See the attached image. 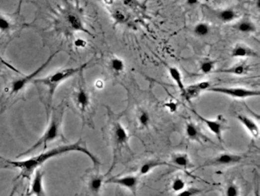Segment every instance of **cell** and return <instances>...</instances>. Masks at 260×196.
Instances as JSON below:
<instances>
[{
	"label": "cell",
	"instance_id": "37",
	"mask_svg": "<svg viewBox=\"0 0 260 196\" xmlns=\"http://www.w3.org/2000/svg\"><path fill=\"white\" fill-rule=\"evenodd\" d=\"M95 86H96V88H103V86H104L103 81H101V80H98V81H96V84H95Z\"/></svg>",
	"mask_w": 260,
	"mask_h": 196
},
{
	"label": "cell",
	"instance_id": "36",
	"mask_svg": "<svg viewBox=\"0 0 260 196\" xmlns=\"http://www.w3.org/2000/svg\"><path fill=\"white\" fill-rule=\"evenodd\" d=\"M123 2L127 6L132 7V5L136 3V1L135 0H123Z\"/></svg>",
	"mask_w": 260,
	"mask_h": 196
},
{
	"label": "cell",
	"instance_id": "4",
	"mask_svg": "<svg viewBox=\"0 0 260 196\" xmlns=\"http://www.w3.org/2000/svg\"><path fill=\"white\" fill-rule=\"evenodd\" d=\"M98 167H93L86 171L85 175L82 177V190L74 196H101L105 176L99 173Z\"/></svg>",
	"mask_w": 260,
	"mask_h": 196
},
{
	"label": "cell",
	"instance_id": "18",
	"mask_svg": "<svg viewBox=\"0 0 260 196\" xmlns=\"http://www.w3.org/2000/svg\"><path fill=\"white\" fill-rule=\"evenodd\" d=\"M168 72L171 76V79L176 84L177 88L181 91V94L185 90V86L184 84L183 78H182V72L180 71L177 67L171 66L169 67Z\"/></svg>",
	"mask_w": 260,
	"mask_h": 196
},
{
	"label": "cell",
	"instance_id": "17",
	"mask_svg": "<svg viewBox=\"0 0 260 196\" xmlns=\"http://www.w3.org/2000/svg\"><path fill=\"white\" fill-rule=\"evenodd\" d=\"M67 21L68 25H69V26L71 27V29L74 30V31H82V32H84V33L91 35L89 31H88V30L85 28V26H84L82 19H81L77 14H68L67 16Z\"/></svg>",
	"mask_w": 260,
	"mask_h": 196
},
{
	"label": "cell",
	"instance_id": "20",
	"mask_svg": "<svg viewBox=\"0 0 260 196\" xmlns=\"http://www.w3.org/2000/svg\"><path fill=\"white\" fill-rule=\"evenodd\" d=\"M171 163L178 168L187 169L191 167V161L187 154H175L171 157Z\"/></svg>",
	"mask_w": 260,
	"mask_h": 196
},
{
	"label": "cell",
	"instance_id": "3",
	"mask_svg": "<svg viewBox=\"0 0 260 196\" xmlns=\"http://www.w3.org/2000/svg\"><path fill=\"white\" fill-rule=\"evenodd\" d=\"M87 64H83L81 66L77 68H67L59 70L53 73L52 74L47 76L45 78H39V79L34 80V83L40 85L44 86L47 89V109L49 110L52 103L53 96L58 86L61 83L64 82L67 80L71 78L73 76L81 72L87 67Z\"/></svg>",
	"mask_w": 260,
	"mask_h": 196
},
{
	"label": "cell",
	"instance_id": "39",
	"mask_svg": "<svg viewBox=\"0 0 260 196\" xmlns=\"http://www.w3.org/2000/svg\"><path fill=\"white\" fill-rule=\"evenodd\" d=\"M104 2L107 4V5H111L114 3V0H104Z\"/></svg>",
	"mask_w": 260,
	"mask_h": 196
},
{
	"label": "cell",
	"instance_id": "33",
	"mask_svg": "<svg viewBox=\"0 0 260 196\" xmlns=\"http://www.w3.org/2000/svg\"><path fill=\"white\" fill-rule=\"evenodd\" d=\"M164 107H166L169 112L173 114V113H175L178 111V104L176 101L171 100V101H167L164 104Z\"/></svg>",
	"mask_w": 260,
	"mask_h": 196
},
{
	"label": "cell",
	"instance_id": "21",
	"mask_svg": "<svg viewBox=\"0 0 260 196\" xmlns=\"http://www.w3.org/2000/svg\"><path fill=\"white\" fill-rule=\"evenodd\" d=\"M185 135L188 139L191 140H200L203 136L201 131L193 123L189 122L185 127Z\"/></svg>",
	"mask_w": 260,
	"mask_h": 196
},
{
	"label": "cell",
	"instance_id": "32",
	"mask_svg": "<svg viewBox=\"0 0 260 196\" xmlns=\"http://www.w3.org/2000/svg\"><path fill=\"white\" fill-rule=\"evenodd\" d=\"M201 192V190H199V189L188 188V187H186L182 191L177 193V196H197Z\"/></svg>",
	"mask_w": 260,
	"mask_h": 196
},
{
	"label": "cell",
	"instance_id": "16",
	"mask_svg": "<svg viewBox=\"0 0 260 196\" xmlns=\"http://www.w3.org/2000/svg\"><path fill=\"white\" fill-rule=\"evenodd\" d=\"M250 66L246 63H240L228 68H221L217 70L215 73L219 74H231L235 76H244L248 74L250 71Z\"/></svg>",
	"mask_w": 260,
	"mask_h": 196
},
{
	"label": "cell",
	"instance_id": "2",
	"mask_svg": "<svg viewBox=\"0 0 260 196\" xmlns=\"http://www.w3.org/2000/svg\"><path fill=\"white\" fill-rule=\"evenodd\" d=\"M64 114V106H60L58 108H56L51 114L48 127L42 136L40 137L39 140L26 151L18 155L17 158H21V157L29 155V154H31V153L38 150L41 147H43L44 150H45L48 144L55 142L57 140H63V142H67V139L63 134L62 125Z\"/></svg>",
	"mask_w": 260,
	"mask_h": 196
},
{
	"label": "cell",
	"instance_id": "35",
	"mask_svg": "<svg viewBox=\"0 0 260 196\" xmlns=\"http://www.w3.org/2000/svg\"><path fill=\"white\" fill-rule=\"evenodd\" d=\"M185 2L188 6L192 7L198 5L200 2V0H185Z\"/></svg>",
	"mask_w": 260,
	"mask_h": 196
},
{
	"label": "cell",
	"instance_id": "15",
	"mask_svg": "<svg viewBox=\"0 0 260 196\" xmlns=\"http://www.w3.org/2000/svg\"><path fill=\"white\" fill-rule=\"evenodd\" d=\"M237 118L254 139L259 138V137H260V127L255 121L247 117V116L244 115V114H238L237 116Z\"/></svg>",
	"mask_w": 260,
	"mask_h": 196
},
{
	"label": "cell",
	"instance_id": "41",
	"mask_svg": "<svg viewBox=\"0 0 260 196\" xmlns=\"http://www.w3.org/2000/svg\"><path fill=\"white\" fill-rule=\"evenodd\" d=\"M3 64H6V63L4 62V61H2L1 58H0V68H2V66L3 65Z\"/></svg>",
	"mask_w": 260,
	"mask_h": 196
},
{
	"label": "cell",
	"instance_id": "29",
	"mask_svg": "<svg viewBox=\"0 0 260 196\" xmlns=\"http://www.w3.org/2000/svg\"><path fill=\"white\" fill-rule=\"evenodd\" d=\"M112 18L115 20V22L118 24L126 23L128 21V16L121 9L115 10L112 13Z\"/></svg>",
	"mask_w": 260,
	"mask_h": 196
},
{
	"label": "cell",
	"instance_id": "44",
	"mask_svg": "<svg viewBox=\"0 0 260 196\" xmlns=\"http://www.w3.org/2000/svg\"></svg>",
	"mask_w": 260,
	"mask_h": 196
},
{
	"label": "cell",
	"instance_id": "25",
	"mask_svg": "<svg viewBox=\"0 0 260 196\" xmlns=\"http://www.w3.org/2000/svg\"><path fill=\"white\" fill-rule=\"evenodd\" d=\"M211 32V27L206 22H199L194 26L193 33L200 38L208 36Z\"/></svg>",
	"mask_w": 260,
	"mask_h": 196
},
{
	"label": "cell",
	"instance_id": "1",
	"mask_svg": "<svg viewBox=\"0 0 260 196\" xmlns=\"http://www.w3.org/2000/svg\"><path fill=\"white\" fill-rule=\"evenodd\" d=\"M71 152H80L85 154L92 160L94 167H99V160L88 150L87 144L82 139H80L78 141L74 144L58 146L25 160H17V161L6 160V163L8 167L17 169L19 172L18 177L15 180H30L36 170H38L41 166L44 165L47 162L59 156L69 154Z\"/></svg>",
	"mask_w": 260,
	"mask_h": 196
},
{
	"label": "cell",
	"instance_id": "28",
	"mask_svg": "<svg viewBox=\"0 0 260 196\" xmlns=\"http://www.w3.org/2000/svg\"><path fill=\"white\" fill-rule=\"evenodd\" d=\"M138 122L140 127L146 128L151 124V116L145 110H141L138 114Z\"/></svg>",
	"mask_w": 260,
	"mask_h": 196
},
{
	"label": "cell",
	"instance_id": "23",
	"mask_svg": "<svg viewBox=\"0 0 260 196\" xmlns=\"http://www.w3.org/2000/svg\"><path fill=\"white\" fill-rule=\"evenodd\" d=\"M109 68L113 73L121 74L125 70V63L118 57H112L109 61Z\"/></svg>",
	"mask_w": 260,
	"mask_h": 196
},
{
	"label": "cell",
	"instance_id": "10",
	"mask_svg": "<svg viewBox=\"0 0 260 196\" xmlns=\"http://www.w3.org/2000/svg\"><path fill=\"white\" fill-rule=\"evenodd\" d=\"M243 160V157L237 154L223 153L219 154L212 160L206 162L202 167H223V166H230L239 163Z\"/></svg>",
	"mask_w": 260,
	"mask_h": 196
},
{
	"label": "cell",
	"instance_id": "5",
	"mask_svg": "<svg viewBox=\"0 0 260 196\" xmlns=\"http://www.w3.org/2000/svg\"><path fill=\"white\" fill-rule=\"evenodd\" d=\"M58 51H57V52L51 54V56L47 59V61H45L44 64H41V66L38 68V69L35 70L34 72L12 81L11 84H10L9 90H8V96H9V97H12V96L17 95V94H19V93L23 91L29 83H31V81L35 80V78H36L37 75H38L39 73H41L43 70L45 69V68L48 67V64L51 62L53 58H54L56 54H58Z\"/></svg>",
	"mask_w": 260,
	"mask_h": 196
},
{
	"label": "cell",
	"instance_id": "43",
	"mask_svg": "<svg viewBox=\"0 0 260 196\" xmlns=\"http://www.w3.org/2000/svg\"><path fill=\"white\" fill-rule=\"evenodd\" d=\"M0 159H2V157H0Z\"/></svg>",
	"mask_w": 260,
	"mask_h": 196
},
{
	"label": "cell",
	"instance_id": "27",
	"mask_svg": "<svg viewBox=\"0 0 260 196\" xmlns=\"http://www.w3.org/2000/svg\"><path fill=\"white\" fill-rule=\"evenodd\" d=\"M185 188H186V183L182 177H175L171 183V190L176 194L182 191Z\"/></svg>",
	"mask_w": 260,
	"mask_h": 196
},
{
	"label": "cell",
	"instance_id": "34",
	"mask_svg": "<svg viewBox=\"0 0 260 196\" xmlns=\"http://www.w3.org/2000/svg\"><path fill=\"white\" fill-rule=\"evenodd\" d=\"M74 45L77 48H84L87 45V41L83 38H77L74 41Z\"/></svg>",
	"mask_w": 260,
	"mask_h": 196
},
{
	"label": "cell",
	"instance_id": "30",
	"mask_svg": "<svg viewBox=\"0 0 260 196\" xmlns=\"http://www.w3.org/2000/svg\"><path fill=\"white\" fill-rule=\"evenodd\" d=\"M240 189L235 183H230L226 189L225 196H239Z\"/></svg>",
	"mask_w": 260,
	"mask_h": 196
},
{
	"label": "cell",
	"instance_id": "8",
	"mask_svg": "<svg viewBox=\"0 0 260 196\" xmlns=\"http://www.w3.org/2000/svg\"><path fill=\"white\" fill-rule=\"evenodd\" d=\"M74 104L77 107L81 114H82L83 119H85L86 114H88L91 106V97L88 91L83 86L79 87L78 89L74 92Z\"/></svg>",
	"mask_w": 260,
	"mask_h": 196
},
{
	"label": "cell",
	"instance_id": "22",
	"mask_svg": "<svg viewBox=\"0 0 260 196\" xmlns=\"http://www.w3.org/2000/svg\"><path fill=\"white\" fill-rule=\"evenodd\" d=\"M218 18L224 23H230L237 18V13L232 8H225L218 12Z\"/></svg>",
	"mask_w": 260,
	"mask_h": 196
},
{
	"label": "cell",
	"instance_id": "14",
	"mask_svg": "<svg viewBox=\"0 0 260 196\" xmlns=\"http://www.w3.org/2000/svg\"><path fill=\"white\" fill-rule=\"evenodd\" d=\"M231 55L233 58H258L259 57L257 51L243 43H237L234 45V48L231 50Z\"/></svg>",
	"mask_w": 260,
	"mask_h": 196
},
{
	"label": "cell",
	"instance_id": "9",
	"mask_svg": "<svg viewBox=\"0 0 260 196\" xmlns=\"http://www.w3.org/2000/svg\"><path fill=\"white\" fill-rule=\"evenodd\" d=\"M44 173L38 169L31 178L25 196H46L44 187Z\"/></svg>",
	"mask_w": 260,
	"mask_h": 196
},
{
	"label": "cell",
	"instance_id": "11",
	"mask_svg": "<svg viewBox=\"0 0 260 196\" xmlns=\"http://www.w3.org/2000/svg\"><path fill=\"white\" fill-rule=\"evenodd\" d=\"M211 87V82L207 81L190 84L185 87V90L182 93V96L187 101H190L197 98L203 91H208Z\"/></svg>",
	"mask_w": 260,
	"mask_h": 196
},
{
	"label": "cell",
	"instance_id": "38",
	"mask_svg": "<svg viewBox=\"0 0 260 196\" xmlns=\"http://www.w3.org/2000/svg\"><path fill=\"white\" fill-rule=\"evenodd\" d=\"M17 186H15V187H14V188L12 189V192L10 193L9 196H15V193H16L17 191Z\"/></svg>",
	"mask_w": 260,
	"mask_h": 196
},
{
	"label": "cell",
	"instance_id": "12",
	"mask_svg": "<svg viewBox=\"0 0 260 196\" xmlns=\"http://www.w3.org/2000/svg\"><path fill=\"white\" fill-rule=\"evenodd\" d=\"M105 183H110V184H115L128 189L133 193H135L137 188H138L139 180L138 177L134 175H127L124 177H112L109 180L105 181Z\"/></svg>",
	"mask_w": 260,
	"mask_h": 196
},
{
	"label": "cell",
	"instance_id": "19",
	"mask_svg": "<svg viewBox=\"0 0 260 196\" xmlns=\"http://www.w3.org/2000/svg\"><path fill=\"white\" fill-rule=\"evenodd\" d=\"M168 165V163L166 162L161 161L160 160H150L148 161L143 163L139 169V174L141 176H145L148 173L152 172L154 169L161 166Z\"/></svg>",
	"mask_w": 260,
	"mask_h": 196
},
{
	"label": "cell",
	"instance_id": "42",
	"mask_svg": "<svg viewBox=\"0 0 260 196\" xmlns=\"http://www.w3.org/2000/svg\"><path fill=\"white\" fill-rule=\"evenodd\" d=\"M256 196H260V194H259L258 189H257V191H256Z\"/></svg>",
	"mask_w": 260,
	"mask_h": 196
},
{
	"label": "cell",
	"instance_id": "24",
	"mask_svg": "<svg viewBox=\"0 0 260 196\" xmlns=\"http://www.w3.org/2000/svg\"><path fill=\"white\" fill-rule=\"evenodd\" d=\"M235 28L237 31L242 32V33H254L257 31V27H256L255 24L252 21H249V20L240 21L236 25Z\"/></svg>",
	"mask_w": 260,
	"mask_h": 196
},
{
	"label": "cell",
	"instance_id": "7",
	"mask_svg": "<svg viewBox=\"0 0 260 196\" xmlns=\"http://www.w3.org/2000/svg\"><path fill=\"white\" fill-rule=\"evenodd\" d=\"M111 138L114 145V160H116L117 154H119L121 149L128 144L129 135L126 129L123 127L121 123H115L111 129Z\"/></svg>",
	"mask_w": 260,
	"mask_h": 196
},
{
	"label": "cell",
	"instance_id": "31",
	"mask_svg": "<svg viewBox=\"0 0 260 196\" xmlns=\"http://www.w3.org/2000/svg\"><path fill=\"white\" fill-rule=\"evenodd\" d=\"M11 27H12V24L10 22L9 20L0 13V31L7 32L9 31Z\"/></svg>",
	"mask_w": 260,
	"mask_h": 196
},
{
	"label": "cell",
	"instance_id": "26",
	"mask_svg": "<svg viewBox=\"0 0 260 196\" xmlns=\"http://www.w3.org/2000/svg\"><path fill=\"white\" fill-rule=\"evenodd\" d=\"M215 68V61L212 60L205 59L200 63L199 71L202 74H209L214 72Z\"/></svg>",
	"mask_w": 260,
	"mask_h": 196
},
{
	"label": "cell",
	"instance_id": "13",
	"mask_svg": "<svg viewBox=\"0 0 260 196\" xmlns=\"http://www.w3.org/2000/svg\"><path fill=\"white\" fill-rule=\"evenodd\" d=\"M192 112L196 115V117L199 119L201 122L204 123L207 126L208 130L215 135L217 139L219 140V142H223L222 132L224 130V124H223V122L220 120V118L218 120V119L217 120H209V119L203 117L194 110H192Z\"/></svg>",
	"mask_w": 260,
	"mask_h": 196
},
{
	"label": "cell",
	"instance_id": "40",
	"mask_svg": "<svg viewBox=\"0 0 260 196\" xmlns=\"http://www.w3.org/2000/svg\"><path fill=\"white\" fill-rule=\"evenodd\" d=\"M256 6H257V8H260V0H257V2H256Z\"/></svg>",
	"mask_w": 260,
	"mask_h": 196
},
{
	"label": "cell",
	"instance_id": "6",
	"mask_svg": "<svg viewBox=\"0 0 260 196\" xmlns=\"http://www.w3.org/2000/svg\"><path fill=\"white\" fill-rule=\"evenodd\" d=\"M208 91L224 94L237 99H246L260 95V91L241 87H211Z\"/></svg>",
	"mask_w": 260,
	"mask_h": 196
}]
</instances>
